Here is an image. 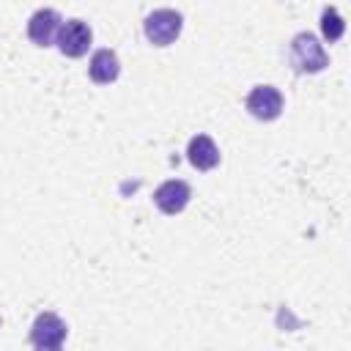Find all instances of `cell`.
<instances>
[{"mask_svg":"<svg viewBox=\"0 0 351 351\" xmlns=\"http://www.w3.org/2000/svg\"><path fill=\"white\" fill-rule=\"evenodd\" d=\"M343 30H346V22L337 14V8H324V14H321V33H324V38L332 44V41H337L343 36Z\"/></svg>","mask_w":351,"mask_h":351,"instance_id":"10","label":"cell"},{"mask_svg":"<svg viewBox=\"0 0 351 351\" xmlns=\"http://www.w3.org/2000/svg\"><path fill=\"white\" fill-rule=\"evenodd\" d=\"M189 197H192L189 184H186V181H178V178H170V181L159 184L156 192H154V203H156V208L165 211V214H178V211H184L186 203H189Z\"/></svg>","mask_w":351,"mask_h":351,"instance_id":"6","label":"cell"},{"mask_svg":"<svg viewBox=\"0 0 351 351\" xmlns=\"http://www.w3.org/2000/svg\"><path fill=\"white\" fill-rule=\"evenodd\" d=\"M291 66L299 74H318L329 66V55L313 33H299L291 41Z\"/></svg>","mask_w":351,"mask_h":351,"instance_id":"1","label":"cell"},{"mask_svg":"<svg viewBox=\"0 0 351 351\" xmlns=\"http://www.w3.org/2000/svg\"><path fill=\"white\" fill-rule=\"evenodd\" d=\"M282 104H285V99H282V93L274 85H255L247 93V110L258 121H274V118H280Z\"/></svg>","mask_w":351,"mask_h":351,"instance_id":"5","label":"cell"},{"mask_svg":"<svg viewBox=\"0 0 351 351\" xmlns=\"http://www.w3.org/2000/svg\"><path fill=\"white\" fill-rule=\"evenodd\" d=\"M90 38H93V33H90L88 22L69 19V22H60L58 36H55V44H58V49L66 58H82L88 52V47H90Z\"/></svg>","mask_w":351,"mask_h":351,"instance_id":"4","label":"cell"},{"mask_svg":"<svg viewBox=\"0 0 351 351\" xmlns=\"http://www.w3.org/2000/svg\"><path fill=\"white\" fill-rule=\"evenodd\" d=\"M60 14L55 8H38L30 19H27V38L36 44V47H49L58 36V27H60Z\"/></svg>","mask_w":351,"mask_h":351,"instance_id":"7","label":"cell"},{"mask_svg":"<svg viewBox=\"0 0 351 351\" xmlns=\"http://www.w3.org/2000/svg\"><path fill=\"white\" fill-rule=\"evenodd\" d=\"M184 27V16L173 8H156L145 16L143 22V33L154 47H167L181 36Z\"/></svg>","mask_w":351,"mask_h":351,"instance_id":"2","label":"cell"},{"mask_svg":"<svg viewBox=\"0 0 351 351\" xmlns=\"http://www.w3.org/2000/svg\"><path fill=\"white\" fill-rule=\"evenodd\" d=\"M186 156H189V165L197 170H211L219 165V148L208 134H195L186 145Z\"/></svg>","mask_w":351,"mask_h":351,"instance_id":"8","label":"cell"},{"mask_svg":"<svg viewBox=\"0 0 351 351\" xmlns=\"http://www.w3.org/2000/svg\"><path fill=\"white\" fill-rule=\"evenodd\" d=\"M66 324L55 313H38L30 326V343L41 351H58L66 340Z\"/></svg>","mask_w":351,"mask_h":351,"instance_id":"3","label":"cell"},{"mask_svg":"<svg viewBox=\"0 0 351 351\" xmlns=\"http://www.w3.org/2000/svg\"><path fill=\"white\" fill-rule=\"evenodd\" d=\"M88 74L93 82L99 85H107V82H115L118 74H121V63H118V55L112 49H96L90 55V66H88Z\"/></svg>","mask_w":351,"mask_h":351,"instance_id":"9","label":"cell"}]
</instances>
